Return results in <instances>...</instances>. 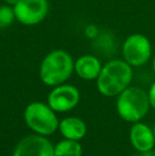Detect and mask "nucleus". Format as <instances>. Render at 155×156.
I'll list each match as a JSON object with an SVG mask.
<instances>
[{"label":"nucleus","instance_id":"nucleus-10","mask_svg":"<svg viewBox=\"0 0 155 156\" xmlns=\"http://www.w3.org/2000/svg\"><path fill=\"white\" fill-rule=\"evenodd\" d=\"M102 69L99 58L91 54H85L75 62L76 73L83 80H97Z\"/></svg>","mask_w":155,"mask_h":156},{"label":"nucleus","instance_id":"nucleus-8","mask_svg":"<svg viewBox=\"0 0 155 156\" xmlns=\"http://www.w3.org/2000/svg\"><path fill=\"white\" fill-rule=\"evenodd\" d=\"M13 156H54V147L43 135H29L18 142Z\"/></svg>","mask_w":155,"mask_h":156},{"label":"nucleus","instance_id":"nucleus-1","mask_svg":"<svg viewBox=\"0 0 155 156\" xmlns=\"http://www.w3.org/2000/svg\"><path fill=\"white\" fill-rule=\"evenodd\" d=\"M132 79V66L124 60H113L102 66L97 78V88L103 96L116 97L130 86Z\"/></svg>","mask_w":155,"mask_h":156},{"label":"nucleus","instance_id":"nucleus-16","mask_svg":"<svg viewBox=\"0 0 155 156\" xmlns=\"http://www.w3.org/2000/svg\"><path fill=\"white\" fill-rule=\"evenodd\" d=\"M136 156H155V152H154V151H150V152L139 153V154L136 155Z\"/></svg>","mask_w":155,"mask_h":156},{"label":"nucleus","instance_id":"nucleus-12","mask_svg":"<svg viewBox=\"0 0 155 156\" xmlns=\"http://www.w3.org/2000/svg\"><path fill=\"white\" fill-rule=\"evenodd\" d=\"M82 147L78 140L66 139L60 141L54 147V156H81Z\"/></svg>","mask_w":155,"mask_h":156},{"label":"nucleus","instance_id":"nucleus-15","mask_svg":"<svg viewBox=\"0 0 155 156\" xmlns=\"http://www.w3.org/2000/svg\"><path fill=\"white\" fill-rule=\"evenodd\" d=\"M4 2H5L8 5H11V6H14L15 4L17 3V2L19 1V0H3Z\"/></svg>","mask_w":155,"mask_h":156},{"label":"nucleus","instance_id":"nucleus-3","mask_svg":"<svg viewBox=\"0 0 155 156\" xmlns=\"http://www.w3.org/2000/svg\"><path fill=\"white\" fill-rule=\"evenodd\" d=\"M116 106L122 119L135 123L147 116L151 105L147 91L140 87L129 86L118 96Z\"/></svg>","mask_w":155,"mask_h":156},{"label":"nucleus","instance_id":"nucleus-2","mask_svg":"<svg viewBox=\"0 0 155 156\" xmlns=\"http://www.w3.org/2000/svg\"><path fill=\"white\" fill-rule=\"evenodd\" d=\"M75 70V61L67 51L52 50L44 58L39 67V78L48 86H58L68 80Z\"/></svg>","mask_w":155,"mask_h":156},{"label":"nucleus","instance_id":"nucleus-5","mask_svg":"<svg viewBox=\"0 0 155 156\" xmlns=\"http://www.w3.org/2000/svg\"><path fill=\"white\" fill-rule=\"evenodd\" d=\"M122 56L132 67L146 65L152 56L151 41L141 33L131 34L122 44Z\"/></svg>","mask_w":155,"mask_h":156},{"label":"nucleus","instance_id":"nucleus-11","mask_svg":"<svg viewBox=\"0 0 155 156\" xmlns=\"http://www.w3.org/2000/svg\"><path fill=\"white\" fill-rule=\"evenodd\" d=\"M58 129L66 139L80 140L86 134V124L77 117H67L58 124Z\"/></svg>","mask_w":155,"mask_h":156},{"label":"nucleus","instance_id":"nucleus-9","mask_svg":"<svg viewBox=\"0 0 155 156\" xmlns=\"http://www.w3.org/2000/svg\"><path fill=\"white\" fill-rule=\"evenodd\" d=\"M130 140L132 146L138 153L153 151L155 147L153 129L140 121L135 122L130 129Z\"/></svg>","mask_w":155,"mask_h":156},{"label":"nucleus","instance_id":"nucleus-6","mask_svg":"<svg viewBox=\"0 0 155 156\" xmlns=\"http://www.w3.org/2000/svg\"><path fill=\"white\" fill-rule=\"evenodd\" d=\"M13 10L17 21L25 26H35L48 15L49 2L48 0H19Z\"/></svg>","mask_w":155,"mask_h":156},{"label":"nucleus","instance_id":"nucleus-14","mask_svg":"<svg viewBox=\"0 0 155 156\" xmlns=\"http://www.w3.org/2000/svg\"><path fill=\"white\" fill-rule=\"evenodd\" d=\"M148 97H149L150 105L155 109V82L152 83V85L150 86L149 90H148Z\"/></svg>","mask_w":155,"mask_h":156},{"label":"nucleus","instance_id":"nucleus-7","mask_svg":"<svg viewBox=\"0 0 155 156\" xmlns=\"http://www.w3.org/2000/svg\"><path fill=\"white\" fill-rule=\"evenodd\" d=\"M80 101V93L75 86L61 84L54 86L48 96V105L54 112L64 113L71 111Z\"/></svg>","mask_w":155,"mask_h":156},{"label":"nucleus","instance_id":"nucleus-13","mask_svg":"<svg viewBox=\"0 0 155 156\" xmlns=\"http://www.w3.org/2000/svg\"><path fill=\"white\" fill-rule=\"evenodd\" d=\"M15 14L13 6L0 5V29L10 27L15 20Z\"/></svg>","mask_w":155,"mask_h":156},{"label":"nucleus","instance_id":"nucleus-17","mask_svg":"<svg viewBox=\"0 0 155 156\" xmlns=\"http://www.w3.org/2000/svg\"><path fill=\"white\" fill-rule=\"evenodd\" d=\"M152 69H153V72L155 74V56L153 58V60H152Z\"/></svg>","mask_w":155,"mask_h":156},{"label":"nucleus","instance_id":"nucleus-18","mask_svg":"<svg viewBox=\"0 0 155 156\" xmlns=\"http://www.w3.org/2000/svg\"><path fill=\"white\" fill-rule=\"evenodd\" d=\"M153 132H154V136H155V123H154V126H153Z\"/></svg>","mask_w":155,"mask_h":156},{"label":"nucleus","instance_id":"nucleus-4","mask_svg":"<svg viewBox=\"0 0 155 156\" xmlns=\"http://www.w3.org/2000/svg\"><path fill=\"white\" fill-rule=\"evenodd\" d=\"M25 120L30 129L43 136L53 134L60 124L53 109L41 102L30 103L26 107Z\"/></svg>","mask_w":155,"mask_h":156}]
</instances>
